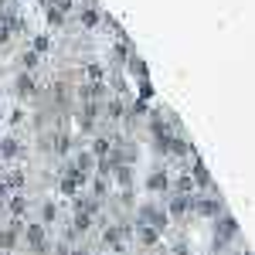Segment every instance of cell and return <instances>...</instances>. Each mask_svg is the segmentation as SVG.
<instances>
[{"instance_id": "cell-9", "label": "cell", "mask_w": 255, "mask_h": 255, "mask_svg": "<svg viewBox=\"0 0 255 255\" xmlns=\"http://www.w3.org/2000/svg\"><path fill=\"white\" fill-rule=\"evenodd\" d=\"M197 211H201V215H204V218H215L218 211H221V204H218L215 197H204V201L197 204Z\"/></svg>"}, {"instance_id": "cell-2", "label": "cell", "mask_w": 255, "mask_h": 255, "mask_svg": "<svg viewBox=\"0 0 255 255\" xmlns=\"http://www.w3.org/2000/svg\"><path fill=\"white\" fill-rule=\"evenodd\" d=\"M191 208H194V201H191V197H180V194H177L174 201H170V215H174V218H184Z\"/></svg>"}, {"instance_id": "cell-1", "label": "cell", "mask_w": 255, "mask_h": 255, "mask_svg": "<svg viewBox=\"0 0 255 255\" xmlns=\"http://www.w3.org/2000/svg\"><path fill=\"white\" fill-rule=\"evenodd\" d=\"M20 235H24V245L34 249V252H44L48 249L44 245V225H27V228H20Z\"/></svg>"}, {"instance_id": "cell-24", "label": "cell", "mask_w": 255, "mask_h": 255, "mask_svg": "<svg viewBox=\"0 0 255 255\" xmlns=\"http://www.w3.org/2000/svg\"><path fill=\"white\" fill-rule=\"evenodd\" d=\"M0 255H10V252H0Z\"/></svg>"}, {"instance_id": "cell-7", "label": "cell", "mask_w": 255, "mask_h": 255, "mask_svg": "<svg viewBox=\"0 0 255 255\" xmlns=\"http://www.w3.org/2000/svg\"><path fill=\"white\" fill-rule=\"evenodd\" d=\"M167 184H170V180H167V174H163V170L150 174V180H146V187H150L153 194H157V191H167Z\"/></svg>"}, {"instance_id": "cell-23", "label": "cell", "mask_w": 255, "mask_h": 255, "mask_svg": "<svg viewBox=\"0 0 255 255\" xmlns=\"http://www.w3.org/2000/svg\"><path fill=\"white\" fill-rule=\"evenodd\" d=\"M68 255H89V252H85V249H72Z\"/></svg>"}, {"instance_id": "cell-5", "label": "cell", "mask_w": 255, "mask_h": 255, "mask_svg": "<svg viewBox=\"0 0 255 255\" xmlns=\"http://www.w3.org/2000/svg\"><path fill=\"white\" fill-rule=\"evenodd\" d=\"M174 187H177V194H180V197H191V194H194V180H191V174H180Z\"/></svg>"}, {"instance_id": "cell-3", "label": "cell", "mask_w": 255, "mask_h": 255, "mask_svg": "<svg viewBox=\"0 0 255 255\" xmlns=\"http://www.w3.org/2000/svg\"><path fill=\"white\" fill-rule=\"evenodd\" d=\"M92 167H96V157H92L89 150H82L79 157H75V170H79V174H85V177H89V170H92Z\"/></svg>"}, {"instance_id": "cell-17", "label": "cell", "mask_w": 255, "mask_h": 255, "mask_svg": "<svg viewBox=\"0 0 255 255\" xmlns=\"http://www.w3.org/2000/svg\"><path fill=\"white\" fill-rule=\"evenodd\" d=\"M41 218H44V221H55V218H58V208H55V204H44V208H41Z\"/></svg>"}, {"instance_id": "cell-21", "label": "cell", "mask_w": 255, "mask_h": 255, "mask_svg": "<svg viewBox=\"0 0 255 255\" xmlns=\"http://www.w3.org/2000/svg\"><path fill=\"white\" fill-rule=\"evenodd\" d=\"M7 38H10V31H7V27H0V44H7Z\"/></svg>"}, {"instance_id": "cell-22", "label": "cell", "mask_w": 255, "mask_h": 255, "mask_svg": "<svg viewBox=\"0 0 255 255\" xmlns=\"http://www.w3.org/2000/svg\"><path fill=\"white\" fill-rule=\"evenodd\" d=\"M3 201H7V187H3V180H0V208H3Z\"/></svg>"}, {"instance_id": "cell-13", "label": "cell", "mask_w": 255, "mask_h": 255, "mask_svg": "<svg viewBox=\"0 0 255 255\" xmlns=\"http://www.w3.org/2000/svg\"><path fill=\"white\" fill-rule=\"evenodd\" d=\"M3 187H24V170H10L3 177Z\"/></svg>"}, {"instance_id": "cell-8", "label": "cell", "mask_w": 255, "mask_h": 255, "mask_svg": "<svg viewBox=\"0 0 255 255\" xmlns=\"http://www.w3.org/2000/svg\"><path fill=\"white\" fill-rule=\"evenodd\" d=\"M17 245V228H7V232H0V252H10Z\"/></svg>"}, {"instance_id": "cell-14", "label": "cell", "mask_w": 255, "mask_h": 255, "mask_svg": "<svg viewBox=\"0 0 255 255\" xmlns=\"http://www.w3.org/2000/svg\"><path fill=\"white\" fill-rule=\"evenodd\" d=\"M218 235L232 238V235H235V221H232V218H221V221H218Z\"/></svg>"}, {"instance_id": "cell-10", "label": "cell", "mask_w": 255, "mask_h": 255, "mask_svg": "<svg viewBox=\"0 0 255 255\" xmlns=\"http://www.w3.org/2000/svg\"><path fill=\"white\" fill-rule=\"evenodd\" d=\"M139 242H143V245H157L160 232H157V228H150V225H143V228H139Z\"/></svg>"}, {"instance_id": "cell-11", "label": "cell", "mask_w": 255, "mask_h": 255, "mask_svg": "<svg viewBox=\"0 0 255 255\" xmlns=\"http://www.w3.org/2000/svg\"><path fill=\"white\" fill-rule=\"evenodd\" d=\"M72 228H75V232H89V228H92V215H82V211H75Z\"/></svg>"}, {"instance_id": "cell-12", "label": "cell", "mask_w": 255, "mask_h": 255, "mask_svg": "<svg viewBox=\"0 0 255 255\" xmlns=\"http://www.w3.org/2000/svg\"><path fill=\"white\" fill-rule=\"evenodd\" d=\"M109 150H113V143H109L106 136H99L96 143H92V150H89V153H92V157H102V153H109Z\"/></svg>"}, {"instance_id": "cell-19", "label": "cell", "mask_w": 255, "mask_h": 255, "mask_svg": "<svg viewBox=\"0 0 255 255\" xmlns=\"http://www.w3.org/2000/svg\"><path fill=\"white\" fill-rule=\"evenodd\" d=\"M116 177H119V184H129V167H119Z\"/></svg>"}, {"instance_id": "cell-16", "label": "cell", "mask_w": 255, "mask_h": 255, "mask_svg": "<svg viewBox=\"0 0 255 255\" xmlns=\"http://www.w3.org/2000/svg\"><path fill=\"white\" fill-rule=\"evenodd\" d=\"M38 61H41L38 51H27V55H20V65H24L27 72H31V68H38Z\"/></svg>"}, {"instance_id": "cell-18", "label": "cell", "mask_w": 255, "mask_h": 255, "mask_svg": "<svg viewBox=\"0 0 255 255\" xmlns=\"http://www.w3.org/2000/svg\"><path fill=\"white\" fill-rule=\"evenodd\" d=\"M119 116H123V102L113 99V102H109V119H119Z\"/></svg>"}, {"instance_id": "cell-20", "label": "cell", "mask_w": 255, "mask_h": 255, "mask_svg": "<svg viewBox=\"0 0 255 255\" xmlns=\"http://www.w3.org/2000/svg\"><path fill=\"white\" fill-rule=\"evenodd\" d=\"M34 48H38V51H48V48H51V41H48V38H38V41H34Z\"/></svg>"}, {"instance_id": "cell-6", "label": "cell", "mask_w": 255, "mask_h": 255, "mask_svg": "<svg viewBox=\"0 0 255 255\" xmlns=\"http://www.w3.org/2000/svg\"><path fill=\"white\" fill-rule=\"evenodd\" d=\"M14 89H17V96H34V79L31 75H17Z\"/></svg>"}, {"instance_id": "cell-4", "label": "cell", "mask_w": 255, "mask_h": 255, "mask_svg": "<svg viewBox=\"0 0 255 255\" xmlns=\"http://www.w3.org/2000/svg\"><path fill=\"white\" fill-rule=\"evenodd\" d=\"M17 153H20V143H17V139H14V136H7V139H3V143H0V157H3V160L17 157Z\"/></svg>"}, {"instance_id": "cell-15", "label": "cell", "mask_w": 255, "mask_h": 255, "mask_svg": "<svg viewBox=\"0 0 255 255\" xmlns=\"http://www.w3.org/2000/svg\"><path fill=\"white\" fill-rule=\"evenodd\" d=\"M10 211L20 218L24 211H27V197H24V194H14V197H10Z\"/></svg>"}]
</instances>
